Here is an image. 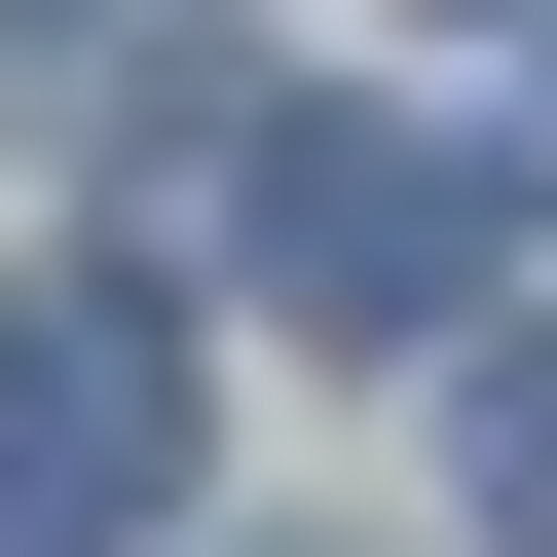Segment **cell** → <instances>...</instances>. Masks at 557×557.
<instances>
[{"mask_svg":"<svg viewBox=\"0 0 557 557\" xmlns=\"http://www.w3.org/2000/svg\"><path fill=\"white\" fill-rule=\"evenodd\" d=\"M483 223H520V186H446L409 112H260V298H298V335H372V372H446Z\"/></svg>","mask_w":557,"mask_h":557,"instance_id":"1","label":"cell"},{"mask_svg":"<svg viewBox=\"0 0 557 557\" xmlns=\"http://www.w3.org/2000/svg\"><path fill=\"white\" fill-rule=\"evenodd\" d=\"M186 520V298H0V557Z\"/></svg>","mask_w":557,"mask_h":557,"instance_id":"2","label":"cell"},{"mask_svg":"<svg viewBox=\"0 0 557 557\" xmlns=\"http://www.w3.org/2000/svg\"><path fill=\"white\" fill-rule=\"evenodd\" d=\"M446 520L557 557V335H446Z\"/></svg>","mask_w":557,"mask_h":557,"instance_id":"3","label":"cell"},{"mask_svg":"<svg viewBox=\"0 0 557 557\" xmlns=\"http://www.w3.org/2000/svg\"><path fill=\"white\" fill-rule=\"evenodd\" d=\"M520 38H557V0H520Z\"/></svg>","mask_w":557,"mask_h":557,"instance_id":"4","label":"cell"}]
</instances>
